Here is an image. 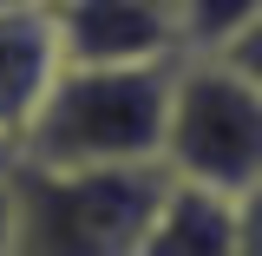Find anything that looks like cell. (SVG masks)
Returning a JSON list of instances; mask_svg holds the SVG:
<instances>
[{"mask_svg": "<svg viewBox=\"0 0 262 256\" xmlns=\"http://www.w3.org/2000/svg\"><path fill=\"white\" fill-rule=\"evenodd\" d=\"M177 60L151 66H59L39 92L13 164L33 171H158Z\"/></svg>", "mask_w": 262, "mask_h": 256, "instance_id": "6da1fadb", "label": "cell"}, {"mask_svg": "<svg viewBox=\"0 0 262 256\" xmlns=\"http://www.w3.org/2000/svg\"><path fill=\"white\" fill-rule=\"evenodd\" d=\"M164 171H7L13 250L7 256H138Z\"/></svg>", "mask_w": 262, "mask_h": 256, "instance_id": "7a4b0ae2", "label": "cell"}, {"mask_svg": "<svg viewBox=\"0 0 262 256\" xmlns=\"http://www.w3.org/2000/svg\"><path fill=\"white\" fill-rule=\"evenodd\" d=\"M158 171L170 184H196L229 204L262 184V92L229 60L177 53Z\"/></svg>", "mask_w": 262, "mask_h": 256, "instance_id": "3957f363", "label": "cell"}, {"mask_svg": "<svg viewBox=\"0 0 262 256\" xmlns=\"http://www.w3.org/2000/svg\"><path fill=\"white\" fill-rule=\"evenodd\" d=\"M59 66H151L177 60L164 0H53Z\"/></svg>", "mask_w": 262, "mask_h": 256, "instance_id": "277c9868", "label": "cell"}, {"mask_svg": "<svg viewBox=\"0 0 262 256\" xmlns=\"http://www.w3.org/2000/svg\"><path fill=\"white\" fill-rule=\"evenodd\" d=\"M59 72V40H53V7H20L0 0V138L13 145L27 131L39 92Z\"/></svg>", "mask_w": 262, "mask_h": 256, "instance_id": "5b68a950", "label": "cell"}, {"mask_svg": "<svg viewBox=\"0 0 262 256\" xmlns=\"http://www.w3.org/2000/svg\"><path fill=\"white\" fill-rule=\"evenodd\" d=\"M138 256H236V204L164 178L151 224L138 237Z\"/></svg>", "mask_w": 262, "mask_h": 256, "instance_id": "8992f818", "label": "cell"}, {"mask_svg": "<svg viewBox=\"0 0 262 256\" xmlns=\"http://www.w3.org/2000/svg\"><path fill=\"white\" fill-rule=\"evenodd\" d=\"M262 20V0H170L177 53H223Z\"/></svg>", "mask_w": 262, "mask_h": 256, "instance_id": "52a82bcc", "label": "cell"}, {"mask_svg": "<svg viewBox=\"0 0 262 256\" xmlns=\"http://www.w3.org/2000/svg\"><path fill=\"white\" fill-rule=\"evenodd\" d=\"M236 256H262V184L236 197Z\"/></svg>", "mask_w": 262, "mask_h": 256, "instance_id": "ba28073f", "label": "cell"}, {"mask_svg": "<svg viewBox=\"0 0 262 256\" xmlns=\"http://www.w3.org/2000/svg\"><path fill=\"white\" fill-rule=\"evenodd\" d=\"M210 60H229V66H236V72H243V79H249V86L262 92V20H256L249 33H243L236 46H223V53H210Z\"/></svg>", "mask_w": 262, "mask_h": 256, "instance_id": "9c48e42d", "label": "cell"}, {"mask_svg": "<svg viewBox=\"0 0 262 256\" xmlns=\"http://www.w3.org/2000/svg\"><path fill=\"white\" fill-rule=\"evenodd\" d=\"M13 250V204H7V178H0V256Z\"/></svg>", "mask_w": 262, "mask_h": 256, "instance_id": "30bf717a", "label": "cell"}, {"mask_svg": "<svg viewBox=\"0 0 262 256\" xmlns=\"http://www.w3.org/2000/svg\"><path fill=\"white\" fill-rule=\"evenodd\" d=\"M7 171H13V145L0 138V178H7Z\"/></svg>", "mask_w": 262, "mask_h": 256, "instance_id": "8fae6325", "label": "cell"}, {"mask_svg": "<svg viewBox=\"0 0 262 256\" xmlns=\"http://www.w3.org/2000/svg\"><path fill=\"white\" fill-rule=\"evenodd\" d=\"M20 7H53V0H20Z\"/></svg>", "mask_w": 262, "mask_h": 256, "instance_id": "7c38bea8", "label": "cell"}, {"mask_svg": "<svg viewBox=\"0 0 262 256\" xmlns=\"http://www.w3.org/2000/svg\"><path fill=\"white\" fill-rule=\"evenodd\" d=\"M164 7H170V0H164Z\"/></svg>", "mask_w": 262, "mask_h": 256, "instance_id": "4fadbf2b", "label": "cell"}]
</instances>
